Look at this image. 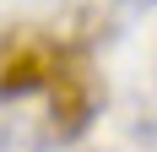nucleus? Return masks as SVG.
<instances>
[{
  "label": "nucleus",
  "mask_w": 157,
  "mask_h": 152,
  "mask_svg": "<svg viewBox=\"0 0 157 152\" xmlns=\"http://www.w3.org/2000/svg\"><path fill=\"white\" fill-rule=\"evenodd\" d=\"M92 120H98V87H92V76L81 65L65 60V71L49 87V136L54 141H76Z\"/></svg>",
  "instance_id": "1"
},
{
  "label": "nucleus",
  "mask_w": 157,
  "mask_h": 152,
  "mask_svg": "<svg viewBox=\"0 0 157 152\" xmlns=\"http://www.w3.org/2000/svg\"><path fill=\"white\" fill-rule=\"evenodd\" d=\"M65 71V54H54L38 38H22V44L6 49V98H22V92L54 87V76Z\"/></svg>",
  "instance_id": "2"
},
{
  "label": "nucleus",
  "mask_w": 157,
  "mask_h": 152,
  "mask_svg": "<svg viewBox=\"0 0 157 152\" xmlns=\"http://www.w3.org/2000/svg\"><path fill=\"white\" fill-rule=\"evenodd\" d=\"M146 11H157V0H109V22L114 27H130V22H141Z\"/></svg>",
  "instance_id": "3"
},
{
  "label": "nucleus",
  "mask_w": 157,
  "mask_h": 152,
  "mask_svg": "<svg viewBox=\"0 0 157 152\" xmlns=\"http://www.w3.org/2000/svg\"><path fill=\"white\" fill-rule=\"evenodd\" d=\"M6 152H44V147H38V141H33L27 130L11 120V125H6Z\"/></svg>",
  "instance_id": "4"
}]
</instances>
